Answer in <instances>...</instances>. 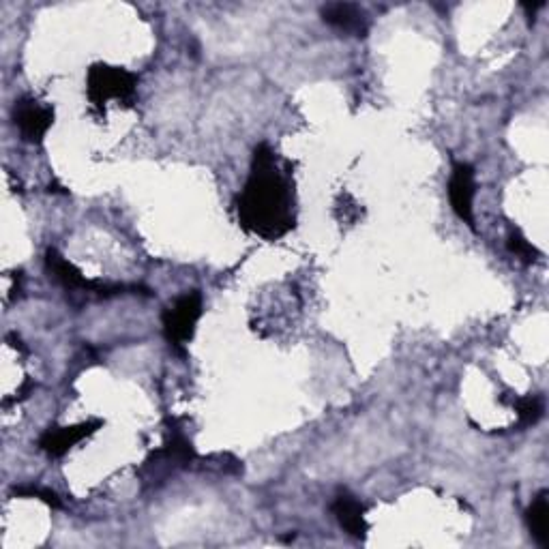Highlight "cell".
Listing matches in <instances>:
<instances>
[{
	"instance_id": "obj_1",
	"label": "cell",
	"mask_w": 549,
	"mask_h": 549,
	"mask_svg": "<svg viewBox=\"0 0 549 549\" xmlns=\"http://www.w3.org/2000/svg\"><path fill=\"white\" fill-rule=\"evenodd\" d=\"M241 226L264 241H277L294 230V189L269 144H260L251 161L247 185L236 200Z\"/></svg>"
},
{
	"instance_id": "obj_2",
	"label": "cell",
	"mask_w": 549,
	"mask_h": 549,
	"mask_svg": "<svg viewBox=\"0 0 549 549\" xmlns=\"http://www.w3.org/2000/svg\"><path fill=\"white\" fill-rule=\"evenodd\" d=\"M138 88V76H133L131 71L123 67H112L97 63L88 69L86 78V93L93 106L106 114V103L110 99L116 101H133Z\"/></svg>"
},
{
	"instance_id": "obj_3",
	"label": "cell",
	"mask_w": 549,
	"mask_h": 549,
	"mask_svg": "<svg viewBox=\"0 0 549 549\" xmlns=\"http://www.w3.org/2000/svg\"><path fill=\"white\" fill-rule=\"evenodd\" d=\"M202 318V294L191 290L178 296V299L163 311L161 324L166 341L176 352H185L187 344L196 333V324Z\"/></svg>"
},
{
	"instance_id": "obj_4",
	"label": "cell",
	"mask_w": 549,
	"mask_h": 549,
	"mask_svg": "<svg viewBox=\"0 0 549 549\" xmlns=\"http://www.w3.org/2000/svg\"><path fill=\"white\" fill-rule=\"evenodd\" d=\"M13 123H16L24 142L41 144L54 125V110L33 97H22L13 106Z\"/></svg>"
},
{
	"instance_id": "obj_5",
	"label": "cell",
	"mask_w": 549,
	"mask_h": 549,
	"mask_svg": "<svg viewBox=\"0 0 549 549\" xmlns=\"http://www.w3.org/2000/svg\"><path fill=\"white\" fill-rule=\"evenodd\" d=\"M46 266L52 273V277L67 290H82V292H95L99 296H110V294H123L127 290L125 286H103L99 281H91L82 275L80 269H76L67 258L58 254L56 249H48L46 254Z\"/></svg>"
},
{
	"instance_id": "obj_6",
	"label": "cell",
	"mask_w": 549,
	"mask_h": 549,
	"mask_svg": "<svg viewBox=\"0 0 549 549\" xmlns=\"http://www.w3.org/2000/svg\"><path fill=\"white\" fill-rule=\"evenodd\" d=\"M449 200L455 215L474 228V168L455 163L449 178Z\"/></svg>"
},
{
	"instance_id": "obj_7",
	"label": "cell",
	"mask_w": 549,
	"mask_h": 549,
	"mask_svg": "<svg viewBox=\"0 0 549 549\" xmlns=\"http://www.w3.org/2000/svg\"><path fill=\"white\" fill-rule=\"evenodd\" d=\"M101 425V421H86L80 425L48 427L39 438V449L52 457H63L65 453H69V449L76 447V444H80L88 436H93Z\"/></svg>"
},
{
	"instance_id": "obj_8",
	"label": "cell",
	"mask_w": 549,
	"mask_h": 549,
	"mask_svg": "<svg viewBox=\"0 0 549 549\" xmlns=\"http://www.w3.org/2000/svg\"><path fill=\"white\" fill-rule=\"evenodd\" d=\"M331 511L337 517L339 526L344 528L350 534V537H354V539H365L367 537V532H369V524L365 519L367 507L359 498L348 494V492H341L333 500Z\"/></svg>"
},
{
	"instance_id": "obj_9",
	"label": "cell",
	"mask_w": 549,
	"mask_h": 549,
	"mask_svg": "<svg viewBox=\"0 0 549 549\" xmlns=\"http://www.w3.org/2000/svg\"><path fill=\"white\" fill-rule=\"evenodd\" d=\"M322 20L329 26L337 28V31L356 35V37H365V33L369 31L367 13L361 7L348 5V3L326 5L322 9Z\"/></svg>"
},
{
	"instance_id": "obj_10",
	"label": "cell",
	"mask_w": 549,
	"mask_h": 549,
	"mask_svg": "<svg viewBox=\"0 0 549 549\" xmlns=\"http://www.w3.org/2000/svg\"><path fill=\"white\" fill-rule=\"evenodd\" d=\"M153 459H157V462H166L170 466H189L196 459V449L181 429H174V432H170L166 444L153 453Z\"/></svg>"
},
{
	"instance_id": "obj_11",
	"label": "cell",
	"mask_w": 549,
	"mask_h": 549,
	"mask_svg": "<svg viewBox=\"0 0 549 549\" xmlns=\"http://www.w3.org/2000/svg\"><path fill=\"white\" fill-rule=\"evenodd\" d=\"M526 524L539 547H549V494L541 492L526 511Z\"/></svg>"
},
{
	"instance_id": "obj_12",
	"label": "cell",
	"mask_w": 549,
	"mask_h": 549,
	"mask_svg": "<svg viewBox=\"0 0 549 549\" xmlns=\"http://www.w3.org/2000/svg\"><path fill=\"white\" fill-rule=\"evenodd\" d=\"M511 404L517 410L519 425H522V427H530L534 423H539V419L543 417L545 406H543V397H539V395L515 397Z\"/></svg>"
},
{
	"instance_id": "obj_13",
	"label": "cell",
	"mask_w": 549,
	"mask_h": 549,
	"mask_svg": "<svg viewBox=\"0 0 549 549\" xmlns=\"http://www.w3.org/2000/svg\"><path fill=\"white\" fill-rule=\"evenodd\" d=\"M507 245H509V251H511V254H515L519 260L526 262V264L537 262V260H539V256H541V251H539L537 247H534V245H532V243L526 239V236H524L522 232H519V230H513V232L509 234V241H507Z\"/></svg>"
},
{
	"instance_id": "obj_14",
	"label": "cell",
	"mask_w": 549,
	"mask_h": 549,
	"mask_svg": "<svg viewBox=\"0 0 549 549\" xmlns=\"http://www.w3.org/2000/svg\"><path fill=\"white\" fill-rule=\"evenodd\" d=\"M13 496H18V498H37V500L46 502L48 507H54V509L61 507V500H58L56 492H52V489H46V487L20 485V487H13Z\"/></svg>"
}]
</instances>
